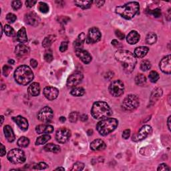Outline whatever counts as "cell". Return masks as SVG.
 <instances>
[{"label":"cell","mask_w":171,"mask_h":171,"mask_svg":"<svg viewBox=\"0 0 171 171\" xmlns=\"http://www.w3.org/2000/svg\"><path fill=\"white\" fill-rule=\"evenodd\" d=\"M115 58L118 62H119L123 67L124 70L127 73H130L133 71L136 65V57L132 52L119 49L115 52Z\"/></svg>","instance_id":"1"},{"label":"cell","mask_w":171,"mask_h":171,"mask_svg":"<svg viewBox=\"0 0 171 171\" xmlns=\"http://www.w3.org/2000/svg\"><path fill=\"white\" fill-rule=\"evenodd\" d=\"M140 9V5L136 2H131L116 8V13L126 20H130L136 15Z\"/></svg>","instance_id":"2"},{"label":"cell","mask_w":171,"mask_h":171,"mask_svg":"<svg viewBox=\"0 0 171 171\" xmlns=\"http://www.w3.org/2000/svg\"><path fill=\"white\" fill-rule=\"evenodd\" d=\"M34 78L30 67L26 65L20 66L14 72V78L17 83L22 86L29 84Z\"/></svg>","instance_id":"3"},{"label":"cell","mask_w":171,"mask_h":171,"mask_svg":"<svg viewBox=\"0 0 171 171\" xmlns=\"http://www.w3.org/2000/svg\"><path fill=\"white\" fill-rule=\"evenodd\" d=\"M92 116L96 120L107 118L112 115L110 106L104 101H98L94 103L91 109Z\"/></svg>","instance_id":"4"},{"label":"cell","mask_w":171,"mask_h":171,"mask_svg":"<svg viewBox=\"0 0 171 171\" xmlns=\"http://www.w3.org/2000/svg\"><path fill=\"white\" fill-rule=\"evenodd\" d=\"M118 125V121L116 119L107 118L100 121L96 125V129L100 134L104 136L115 130Z\"/></svg>","instance_id":"5"},{"label":"cell","mask_w":171,"mask_h":171,"mask_svg":"<svg viewBox=\"0 0 171 171\" xmlns=\"http://www.w3.org/2000/svg\"><path fill=\"white\" fill-rule=\"evenodd\" d=\"M8 159L13 164H22L26 161V157L22 150L14 148L8 152Z\"/></svg>","instance_id":"6"},{"label":"cell","mask_w":171,"mask_h":171,"mask_svg":"<svg viewBox=\"0 0 171 171\" xmlns=\"http://www.w3.org/2000/svg\"><path fill=\"white\" fill-rule=\"evenodd\" d=\"M122 106L123 108L128 111H133L139 106V99L134 94L128 95L123 100Z\"/></svg>","instance_id":"7"},{"label":"cell","mask_w":171,"mask_h":171,"mask_svg":"<svg viewBox=\"0 0 171 171\" xmlns=\"http://www.w3.org/2000/svg\"><path fill=\"white\" fill-rule=\"evenodd\" d=\"M124 91V85L122 81L119 80L113 81L109 86V92L115 97H118L123 94Z\"/></svg>","instance_id":"8"},{"label":"cell","mask_w":171,"mask_h":171,"mask_svg":"<svg viewBox=\"0 0 171 171\" xmlns=\"http://www.w3.org/2000/svg\"><path fill=\"white\" fill-rule=\"evenodd\" d=\"M53 110L49 106H45L44 108H42L38 115V118L41 122L44 123L50 122L53 119Z\"/></svg>","instance_id":"9"},{"label":"cell","mask_w":171,"mask_h":171,"mask_svg":"<svg viewBox=\"0 0 171 171\" xmlns=\"http://www.w3.org/2000/svg\"><path fill=\"white\" fill-rule=\"evenodd\" d=\"M71 136V131L66 128H60L57 130L56 139L59 143L64 144L68 141Z\"/></svg>","instance_id":"10"},{"label":"cell","mask_w":171,"mask_h":171,"mask_svg":"<svg viewBox=\"0 0 171 171\" xmlns=\"http://www.w3.org/2000/svg\"><path fill=\"white\" fill-rule=\"evenodd\" d=\"M101 38V33L100 30L96 27H92L88 31V34L86 38V42L87 44H94L98 42Z\"/></svg>","instance_id":"11"},{"label":"cell","mask_w":171,"mask_h":171,"mask_svg":"<svg viewBox=\"0 0 171 171\" xmlns=\"http://www.w3.org/2000/svg\"><path fill=\"white\" fill-rule=\"evenodd\" d=\"M152 128L149 125H144L142 126L136 134L133 136L134 141H140L144 140L151 133Z\"/></svg>","instance_id":"12"},{"label":"cell","mask_w":171,"mask_h":171,"mask_svg":"<svg viewBox=\"0 0 171 171\" xmlns=\"http://www.w3.org/2000/svg\"><path fill=\"white\" fill-rule=\"evenodd\" d=\"M83 80V75L80 72H75L67 78V86L70 88L75 87L79 84Z\"/></svg>","instance_id":"13"},{"label":"cell","mask_w":171,"mask_h":171,"mask_svg":"<svg viewBox=\"0 0 171 171\" xmlns=\"http://www.w3.org/2000/svg\"><path fill=\"white\" fill-rule=\"evenodd\" d=\"M43 93L45 97L49 100H55L59 95V90L56 88L52 86H47L44 89Z\"/></svg>","instance_id":"14"},{"label":"cell","mask_w":171,"mask_h":171,"mask_svg":"<svg viewBox=\"0 0 171 171\" xmlns=\"http://www.w3.org/2000/svg\"><path fill=\"white\" fill-rule=\"evenodd\" d=\"M170 61H171V56L170 55L166 56L165 58H162L160 62V68L162 72L167 74H170L171 72V67H170Z\"/></svg>","instance_id":"15"},{"label":"cell","mask_w":171,"mask_h":171,"mask_svg":"<svg viewBox=\"0 0 171 171\" xmlns=\"http://www.w3.org/2000/svg\"><path fill=\"white\" fill-rule=\"evenodd\" d=\"M26 23L32 26H37L40 22V18L35 12H30L25 16Z\"/></svg>","instance_id":"16"},{"label":"cell","mask_w":171,"mask_h":171,"mask_svg":"<svg viewBox=\"0 0 171 171\" xmlns=\"http://www.w3.org/2000/svg\"><path fill=\"white\" fill-rule=\"evenodd\" d=\"M30 48L23 44L17 45L16 47L15 53L16 55L19 58H23L27 56L30 53Z\"/></svg>","instance_id":"17"},{"label":"cell","mask_w":171,"mask_h":171,"mask_svg":"<svg viewBox=\"0 0 171 171\" xmlns=\"http://www.w3.org/2000/svg\"><path fill=\"white\" fill-rule=\"evenodd\" d=\"M75 52H76V56L84 64H88L92 61V58L91 55L90 54V53H89L88 52L84 50V49H83L82 48V49H76Z\"/></svg>","instance_id":"18"},{"label":"cell","mask_w":171,"mask_h":171,"mask_svg":"<svg viewBox=\"0 0 171 171\" xmlns=\"http://www.w3.org/2000/svg\"><path fill=\"white\" fill-rule=\"evenodd\" d=\"M12 119L15 121V122L20 127V129L23 131H26L29 127V124L26 118L21 116H18L17 117H13Z\"/></svg>","instance_id":"19"},{"label":"cell","mask_w":171,"mask_h":171,"mask_svg":"<svg viewBox=\"0 0 171 171\" xmlns=\"http://www.w3.org/2000/svg\"><path fill=\"white\" fill-rule=\"evenodd\" d=\"M35 131L39 134H49L53 131V127L49 124H40L35 128Z\"/></svg>","instance_id":"20"},{"label":"cell","mask_w":171,"mask_h":171,"mask_svg":"<svg viewBox=\"0 0 171 171\" xmlns=\"http://www.w3.org/2000/svg\"><path fill=\"white\" fill-rule=\"evenodd\" d=\"M140 34H139L136 31H131L129 34H128L126 37V40L128 43L130 45L136 44V43L140 40Z\"/></svg>","instance_id":"21"},{"label":"cell","mask_w":171,"mask_h":171,"mask_svg":"<svg viewBox=\"0 0 171 171\" xmlns=\"http://www.w3.org/2000/svg\"><path fill=\"white\" fill-rule=\"evenodd\" d=\"M106 148L105 142L102 140L101 139H96L93 142H91L90 144V148L92 151H101L104 150Z\"/></svg>","instance_id":"22"},{"label":"cell","mask_w":171,"mask_h":171,"mask_svg":"<svg viewBox=\"0 0 171 171\" xmlns=\"http://www.w3.org/2000/svg\"><path fill=\"white\" fill-rule=\"evenodd\" d=\"M28 94L31 96H37L40 93V86L38 82L31 84L27 89Z\"/></svg>","instance_id":"23"},{"label":"cell","mask_w":171,"mask_h":171,"mask_svg":"<svg viewBox=\"0 0 171 171\" xmlns=\"http://www.w3.org/2000/svg\"><path fill=\"white\" fill-rule=\"evenodd\" d=\"M3 133H4L5 136L7 139V140L8 142H12L15 140L16 139L15 134H14L13 129L9 125L5 126L4 128H3Z\"/></svg>","instance_id":"24"},{"label":"cell","mask_w":171,"mask_h":171,"mask_svg":"<svg viewBox=\"0 0 171 171\" xmlns=\"http://www.w3.org/2000/svg\"><path fill=\"white\" fill-rule=\"evenodd\" d=\"M149 49L147 46H140L138 47L134 50V56L139 58H142L147 54Z\"/></svg>","instance_id":"25"},{"label":"cell","mask_w":171,"mask_h":171,"mask_svg":"<svg viewBox=\"0 0 171 171\" xmlns=\"http://www.w3.org/2000/svg\"><path fill=\"white\" fill-rule=\"evenodd\" d=\"M17 40L21 44H24L27 42V35L26 34V30L25 27H21L17 34Z\"/></svg>","instance_id":"26"},{"label":"cell","mask_w":171,"mask_h":171,"mask_svg":"<svg viewBox=\"0 0 171 171\" xmlns=\"http://www.w3.org/2000/svg\"><path fill=\"white\" fill-rule=\"evenodd\" d=\"M86 35L84 33L80 34L77 38V40L74 42V47L76 49H82L83 47L84 42L86 41Z\"/></svg>","instance_id":"27"},{"label":"cell","mask_w":171,"mask_h":171,"mask_svg":"<svg viewBox=\"0 0 171 171\" xmlns=\"http://www.w3.org/2000/svg\"><path fill=\"white\" fill-rule=\"evenodd\" d=\"M44 150L46 152H51L53 153H58L61 151V148L59 145L49 143L45 145Z\"/></svg>","instance_id":"28"},{"label":"cell","mask_w":171,"mask_h":171,"mask_svg":"<svg viewBox=\"0 0 171 171\" xmlns=\"http://www.w3.org/2000/svg\"><path fill=\"white\" fill-rule=\"evenodd\" d=\"M55 40H56V36L53 35H49V36L45 38L42 42L43 47L45 48H49L52 44V43Z\"/></svg>","instance_id":"29"},{"label":"cell","mask_w":171,"mask_h":171,"mask_svg":"<svg viewBox=\"0 0 171 171\" xmlns=\"http://www.w3.org/2000/svg\"><path fill=\"white\" fill-rule=\"evenodd\" d=\"M162 95V90L160 88H156L153 90L151 96V102H155Z\"/></svg>","instance_id":"30"},{"label":"cell","mask_w":171,"mask_h":171,"mask_svg":"<svg viewBox=\"0 0 171 171\" xmlns=\"http://www.w3.org/2000/svg\"><path fill=\"white\" fill-rule=\"evenodd\" d=\"M51 139V136H49L48 134H43L40 137H38L37 138L36 141H35V144L36 145H42L45 144L48 140H49Z\"/></svg>","instance_id":"31"},{"label":"cell","mask_w":171,"mask_h":171,"mask_svg":"<svg viewBox=\"0 0 171 171\" xmlns=\"http://www.w3.org/2000/svg\"><path fill=\"white\" fill-rule=\"evenodd\" d=\"M74 3H75V4H76L78 7H79V8L83 9H88L90 8L93 2L92 1H76Z\"/></svg>","instance_id":"32"},{"label":"cell","mask_w":171,"mask_h":171,"mask_svg":"<svg viewBox=\"0 0 171 171\" xmlns=\"http://www.w3.org/2000/svg\"><path fill=\"white\" fill-rule=\"evenodd\" d=\"M157 40V35L156 34L153 33V32H150L147 35V38H146V42L149 45H152L155 44Z\"/></svg>","instance_id":"33"},{"label":"cell","mask_w":171,"mask_h":171,"mask_svg":"<svg viewBox=\"0 0 171 171\" xmlns=\"http://www.w3.org/2000/svg\"><path fill=\"white\" fill-rule=\"evenodd\" d=\"M85 93V90L82 87H75L72 90H71L70 94L76 97H80V96H83Z\"/></svg>","instance_id":"34"},{"label":"cell","mask_w":171,"mask_h":171,"mask_svg":"<svg viewBox=\"0 0 171 171\" xmlns=\"http://www.w3.org/2000/svg\"><path fill=\"white\" fill-rule=\"evenodd\" d=\"M135 82L138 86H142L147 82V78L144 75L140 74H138L135 78Z\"/></svg>","instance_id":"35"},{"label":"cell","mask_w":171,"mask_h":171,"mask_svg":"<svg viewBox=\"0 0 171 171\" xmlns=\"http://www.w3.org/2000/svg\"><path fill=\"white\" fill-rule=\"evenodd\" d=\"M30 144V140L27 137L25 136H21L20 138V139L17 140V145L20 147L22 148H26Z\"/></svg>","instance_id":"36"},{"label":"cell","mask_w":171,"mask_h":171,"mask_svg":"<svg viewBox=\"0 0 171 171\" xmlns=\"http://www.w3.org/2000/svg\"><path fill=\"white\" fill-rule=\"evenodd\" d=\"M3 31L5 34L6 35L9 37L14 36L16 35V32L13 29L12 27H11L9 25H5V26L3 27Z\"/></svg>","instance_id":"37"},{"label":"cell","mask_w":171,"mask_h":171,"mask_svg":"<svg viewBox=\"0 0 171 171\" xmlns=\"http://www.w3.org/2000/svg\"><path fill=\"white\" fill-rule=\"evenodd\" d=\"M148 78L150 79V81H151V82L155 83L159 80L160 76H159L158 73L157 72H156V71H151V72L149 74Z\"/></svg>","instance_id":"38"},{"label":"cell","mask_w":171,"mask_h":171,"mask_svg":"<svg viewBox=\"0 0 171 171\" xmlns=\"http://www.w3.org/2000/svg\"><path fill=\"white\" fill-rule=\"evenodd\" d=\"M38 9L41 13H47L49 12V6L44 2H40L38 4Z\"/></svg>","instance_id":"39"},{"label":"cell","mask_w":171,"mask_h":171,"mask_svg":"<svg viewBox=\"0 0 171 171\" xmlns=\"http://www.w3.org/2000/svg\"><path fill=\"white\" fill-rule=\"evenodd\" d=\"M151 63L148 60H143L140 64V69L142 71H148L151 68Z\"/></svg>","instance_id":"40"},{"label":"cell","mask_w":171,"mask_h":171,"mask_svg":"<svg viewBox=\"0 0 171 171\" xmlns=\"http://www.w3.org/2000/svg\"><path fill=\"white\" fill-rule=\"evenodd\" d=\"M78 118H79V113L77 112H72L69 115V120L72 123L76 122Z\"/></svg>","instance_id":"41"},{"label":"cell","mask_w":171,"mask_h":171,"mask_svg":"<svg viewBox=\"0 0 171 171\" xmlns=\"http://www.w3.org/2000/svg\"><path fill=\"white\" fill-rule=\"evenodd\" d=\"M84 168V165L82 162H78L74 164V165L72 166V168L71 169V170H77V171H80V170H82Z\"/></svg>","instance_id":"42"},{"label":"cell","mask_w":171,"mask_h":171,"mask_svg":"<svg viewBox=\"0 0 171 171\" xmlns=\"http://www.w3.org/2000/svg\"><path fill=\"white\" fill-rule=\"evenodd\" d=\"M6 20L9 24H12L15 22L16 20H17V17L15 14H13L12 13H9L6 16Z\"/></svg>","instance_id":"43"},{"label":"cell","mask_w":171,"mask_h":171,"mask_svg":"<svg viewBox=\"0 0 171 171\" xmlns=\"http://www.w3.org/2000/svg\"><path fill=\"white\" fill-rule=\"evenodd\" d=\"M12 70V67L8 66V65H5L3 67V74L4 76H8V75L11 72V71Z\"/></svg>","instance_id":"44"},{"label":"cell","mask_w":171,"mask_h":171,"mask_svg":"<svg viewBox=\"0 0 171 171\" xmlns=\"http://www.w3.org/2000/svg\"><path fill=\"white\" fill-rule=\"evenodd\" d=\"M44 60L47 62H51L53 60V55L51 51H48L44 54Z\"/></svg>","instance_id":"45"},{"label":"cell","mask_w":171,"mask_h":171,"mask_svg":"<svg viewBox=\"0 0 171 171\" xmlns=\"http://www.w3.org/2000/svg\"><path fill=\"white\" fill-rule=\"evenodd\" d=\"M12 6L14 10H17L21 8L22 3H21V1H13L12 2Z\"/></svg>","instance_id":"46"},{"label":"cell","mask_w":171,"mask_h":171,"mask_svg":"<svg viewBox=\"0 0 171 171\" xmlns=\"http://www.w3.org/2000/svg\"><path fill=\"white\" fill-rule=\"evenodd\" d=\"M46 168H48V165L43 162L38 163V165L34 166V169L38 170H43V169H45Z\"/></svg>","instance_id":"47"},{"label":"cell","mask_w":171,"mask_h":171,"mask_svg":"<svg viewBox=\"0 0 171 171\" xmlns=\"http://www.w3.org/2000/svg\"><path fill=\"white\" fill-rule=\"evenodd\" d=\"M67 45H68V44L67 42H62L60 46V50L62 52H66L67 49Z\"/></svg>","instance_id":"48"},{"label":"cell","mask_w":171,"mask_h":171,"mask_svg":"<svg viewBox=\"0 0 171 171\" xmlns=\"http://www.w3.org/2000/svg\"><path fill=\"white\" fill-rule=\"evenodd\" d=\"M157 170L158 171H161V170H170V168L169 167V166L166 165L165 163H162L160 164V165L158 166Z\"/></svg>","instance_id":"49"},{"label":"cell","mask_w":171,"mask_h":171,"mask_svg":"<svg viewBox=\"0 0 171 171\" xmlns=\"http://www.w3.org/2000/svg\"><path fill=\"white\" fill-rule=\"evenodd\" d=\"M151 14L154 16L155 17H158L160 16V15H161V11H160V9L156 8L154 10H152Z\"/></svg>","instance_id":"50"},{"label":"cell","mask_w":171,"mask_h":171,"mask_svg":"<svg viewBox=\"0 0 171 171\" xmlns=\"http://www.w3.org/2000/svg\"><path fill=\"white\" fill-rule=\"evenodd\" d=\"M115 34H116V35L118 37V38L120 39V40H124V37H125V35H124V34L122 33V31H120L119 30H116L115 31Z\"/></svg>","instance_id":"51"},{"label":"cell","mask_w":171,"mask_h":171,"mask_svg":"<svg viewBox=\"0 0 171 171\" xmlns=\"http://www.w3.org/2000/svg\"><path fill=\"white\" fill-rule=\"evenodd\" d=\"M130 130L127 129V130H125L123 132L122 138L124 139H125V140H126V139H128V138L130 137Z\"/></svg>","instance_id":"52"},{"label":"cell","mask_w":171,"mask_h":171,"mask_svg":"<svg viewBox=\"0 0 171 171\" xmlns=\"http://www.w3.org/2000/svg\"><path fill=\"white\" fill-rule=\"evenodd\" d=\"M37 3L36 1H33V0H27L26 2V5L27 8H32L35 3Z\"/></svg>","instance_id":"53"},{"label":"cell","mask_w":171,"mask_h":171,"mask_svg":"<svg viewBox=\"0 0 171 171\" xmlns=\"http://www.w3.org/2000/svg\"><path fill=\"white\" fill-rule=\"evenodd\" d=\"M30 64H31V66H32V67L35 68V67H36L38 66V63L35 59H31L30 60Z\"/></svg>","instance_id":"54"},{"label":"cell","mask_w":171,"mask_h":171,"mask_svg":"<svg viewBox=\"0 0 171 171\" xmlns=\"http://www.w3.org/2000/svg\"><path fill=\"white\" fill-rule=\"evenodd\" d=\"M0 147H1V156H3L4 155H5V153H6L5 147L3 146V144H0Z\"/></svg>","instance_id":"55"},{"label":"cell","mask_w":171,"mask_h":171,"mask_svg":"<svg viewBox=\"0 0 171 171\" xmlns=\"http://www.w3.org/2000/svg\"><path fill=\"white\" fill-rule=\"evenodd\" d=\"M104 3H105L104 1H96V2H95V3L98 7L102 6L104 4Z\"/></svg>","instance_id":"56"},{"label":"cell","mask_w":171,"mask_h":171,"mask_svg":"<svg viewBox=\"0 0 171 171\" xmlns=\"http://www.w3.org/2000/svg\"><path fill=\"white\" fill-rule=\"evenodd\" d=\"M112 44L114 46H115V47H117V46H118V45L120 44V43L118 42L116 40H113L112 41Z\"/></svg>","instance_id":"57"},{"label":"cell","mask_w":171,"mask_h":171,"mask_svg":"<svg viewBox=\"0 0 171 171\" xmlns=\"http://www.w3.org/2000/svg\"><path fill=\"white\" fill-rule=\"evenodd\" d=\"M80 119H81V120H82V121L87 120H88V116L84 115H82V116H80Z\"/></svg>","instance_id":"58"},{"label":"cell","mask_w":171,"mask_h":171,"mask_svg":"<svg viewBox=\"0 0 171 171\" xmlns=\"http://www.w3.org/2000/svg\"><path fill=\"white\" fill-rule=\"evenodd\" d=\"M170 118H171V116H170L169 117L168 120H167V125H168V128H169V130H170Z\"/></svg>","instance_id":"59"},{"label":"cell","mask_w":171,"mask_h":171,"mask_svg":"<svg viewBox=\"0 0 171 171\" xmlns=\"http://www.w3.org/2000/svg\"><path fill=\"white\" fill-rule=\"evenodd\" d=\"M60 120L62 122H64L66 121V118L64 117V116H61L60 118Z\"/></svg>","instance_id":"60"},{"label":"cell","mask_w":171,"mask_h":171,"mask_svg":"<svg viewBox=\"0 0 171 171\" xmlns=\"http://www.w3.org/2000/svg\"><path fill=\"white\" fill-rule=\"evenodd\" d=\"M56 170H65V169L63 168V167H59V168L56 169Z\"/></svg>","instance_id":"61"},{"label":"cell","mask_w":171,"mask_h":171,"mask_svg":"<svg viewBox=\"0 0 171 171\" xmlns=\"http://www.w3.org/2000/svg\"><path fill=\"white\" fill-rule=\"evenodd\" d=\"M14 60H9V61H8V63L9 64H14Z\"/></svg>","instance_id":"62"},{"label":"cell","mask_w":171,"mask_h":171,"mask_svg":"<svg viewBox=\"0 0 171 171\" xmlns=\"http://www.w3.org/2000/svg\"><path fill=\"white\" fill-rule=\"evenodd\" d=\"M1 119H2V122H1V125H2L3 123V121H4V117L3 116H1Z\"/></svg>","instance_id":"63"}]
</instances>
